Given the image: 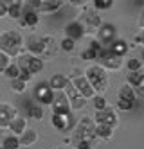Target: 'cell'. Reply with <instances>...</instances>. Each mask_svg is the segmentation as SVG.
Instances as JSON below:
<instances>
[{
  "instance_id": "34",
  "label": "cell",
  "mask_w": 144,
  "mask_h": 149,
  "mask_svg": "<svg viewBox=\"0 0 144 149\" xmlns=\"http://www.w3.org/2000/svg\"><path fill=\"white\" fill-rule=\"evenodd\" d=\"M27 86H29V84L24 83L22 79H13V81H11V90H13L15 93H24L27 90Z\"/></svg>"
},
{
  "instance_id": "24",
  "label": "cell",
  "mask_w": 144,
  "mask_h": 149,
  "mask_svg": "<svg viewBox=\"0 0 144 149\" xmlns=\"http://www.w3.org/2000/svg\"><path fill=\"white\" fill-rule=\"evenodd\" d=\"M18 140H20V147H31L38 142V131L32 130V127H27V130L18 136Z\"/></svg>"
},
{
  "instance_id": "2",
  "label": "cell",
  "mask_w": 144,
  "mask_h": 149,
  "mask_svg": "<svg viewBox=\"0 0 144 149\" xmlns=\"http://www.w3.org/2000/svg\"><path fill=\"white\" fill-rule=\"evenodd\" d=\"M83 76L86 77V81L90 83L92 90L96 92V95H105V92L108 90V83H110V77H108V72L97 65V63H92L88 65L85 70H83Z\"/></svg>"
},
{
  "instance_id": "18",
  "label": "cell",
  "mask_w": 144,
  "mask_h": 149,
  "mask_svg": "<svg viewBox=\"0 0 144 149\" xmlns=\"http://www.w3.org/2000/svg\"><path fill=\"white\" fill-rule=\"evenodd\" d=\"M51 110H52V113H69L70 111L69 101H67L63 92H54V99H52V104H51Z\"/></svg>"
},
{
  "instance_id": "38",
  "label": "cell",
  "mask_w": 144,
  "mask_h": 149,
  "mask_svg": "<svg viewBox=\"0 0 144 149\" xmlns=\"http://www.w3.org/2000/svg\"><path fill=\"white\" fill-rule=\"evenodd\" d=\"M11 65V58L9 56H6L4 52H0V74H4L6 72V68Z\"/></svg>"
},
{
  "instance_id": "30",
  "label": "cell",
  "mask_w": 144,
  "mask_h": 149,
  "mask_svg": "<svg viewBox=\"0 0 144 149\" xmlns=\"http://www.w3.org/2000/svg\"><path fill=\"white\" fill-rule=\"evenodd\" d=\"M114 7V0H94L92 2V9L97 13L101 11H108V9Z\"/></svg>"
},
{
  "instance_id": "40",
  "label": "cell",
  "mask_w": 144,
  "mask_h": 149,
  "mask_svg": "<svg viewBox=\"0 0 144 149\" xmlns=\"http://www.w3.org/2000/svg\"><path fill=\"white\" fill-rule=\"evenodd\" d=\"M88 49H92V50H96L97 52V54H99V52H101L103 50V47H101V43H99V41L94 38V40H90V45H88Z\"/></svg>"
},
{
  "instance_id": "29",
  "label": "cell",
  "mask_w": 144,
  "mask_h": 149,
  "mask_svg": "<svg viewBox=\"0 0 144 149\" xmlns=\"http://www.w3.org/2000/svg\"><path fill=\"white\" fill-rule=\"evenodd\" d=\"M0 146H2L4 149H20V140L15 135H7V136L2 138V144Z\"/></svg>"
},
{
  "instance_id": "37",
  "label": "cell",
  "mask_w": 144,
  "mask_h": 149,
  "mask_svg": "<svg viewBox=\"0 0 144 149\" xmlns=\"http://www.w3.org/2000/svg\"><path fill=\"white\" fill-rule=\"evenodd\" d=\"M60 49L63 50V52H70L76 49V41H72V40H69V38H63L61 41H60Z\"/></svg>"
},
{
  "instance_id": "6",
  "label": "cell",
  "mask_w": 144,
  "mask_h": 149,
  "mask_svg": "<svg viewBox=\"0 0 144 149\" xmlns=\"http://www.w3.org/2000/svg\"><path fill=\"white\" fill-rule=\"evenodd\" d=\"M76 20H77V22L81 24V27L85 29V34H86V33H94V34H96V31L99 29V25L103 24L101 15H99L97 11H94V9H88L86 6L83 7V11L79 13V16H77Z\"/></svg>"
},
{
  "instance_id": "16",
  "label": "cell",
  "mask_w": 144,
  "mask_h": 149,
  "mask_svg": "<svg viewBox=\"0 0 144 149\" xmlns=\"http://www.w3.org/2000/svg\"><path fill=\"white\" fill-rule=\"evenodd\" d=\"M18 115V110L9 102H0V130L9 126V122Z\"/></svg>"
},
{
  "instance_id": "5",
  "label": "cell",
  "mask_w": 144,
  "mask_h": 149,
  "mask_svg": "<svg viewBox=\"0 0 144 149\" xmlns=\"http://www.w3.org/2000/svg\"><path fill=\"white\" fill-rule=\"evenodd\" d=\"M69 83L76 88V92L79 93L83 99H86V101H90L94 95H96V92H94V90H92V86H90V83H88V81H86V77L83 76V70L74 68V72L69 76Z\"/></svg>"
},
{
  "instance_id": "21",
  "label": "cell",
  "mask_w": 144,
  "mask_h": 149,
  "mask_svg": "<svg viewBox=\"0 0 144 149\" xmlns=\"http://www.w3.org/2000/svg\"><path fill=\"white\" fill-rule=\"evenodd\" d=\"M25 52L32 56H41V36L40 34H31L29 38H25V45H24Z\"/></svg>"
},
{
  "instance_id": "3",
  "label": "cell",
  "mask_w": 144,
  "mask_h": 149,
  "mask_svg": "<svg viewBox=\"0 0 144 149\" xmlns=\"http://www.w3.org/2000/svg\"><path fill=\"white\" fill-rule=\"evenodd\" d=\"M94 126L96 124L90 117H81L79 120H76L72 127V136H70L72 146L77 142H99L94 135Z\"/></svg>"
},
{
  "instance_id": "1",
  "label": "cell",
  "mask_w": 144,
  "mask_h": 149,
  "mask_svg": "<svg viewBox=\"0 0 144 149\" xmlns=\"http://www.w3.org/2000/svg\"><path fill=\"white\" fill-rule=\"evenodd\" d=\"M25 38L22 36L20 31L16 29H7L0 33V52H4L9 58H16L18 54L24 52Z\"/></svg>"
},
{
  "instance_id": "12",
  "label": "cell",
  "mask_w": 144,
  "mask_h": 149,
  "mask_svg": "<svg viewBox=\"0 0 144 149\" xmlns=\"http://www.w3.org/2000/svg\"><path fill=\"white\" fill-rule=\"evenodd\" d=\"M52 99H54V92L47 83H38L34 86V101H36V104L41 106V108L43 106H51Z\"/></svg>"
},
{
  "instance_id": "25",
  "label": "cell",
  "mask_w": 144,
  "mask_h": 149,
  "mask_svg": "<svg viewBox=\"0 0 144 149\" xmlns=\"http://www.w3.org/2000/svg\"><path fill=\"white\" fill-rule=\"evenodd\" d=\"M47 84L52 88V92H63L65 86L69 84V77L63 76V74H54V76L47 81Z\"/></svg>"
},
{
  "instance_id": "42",
  "label": "cell",
  "mask_w": 144,
  "mask_h": 149,
  "mask_svg": "<svg viewBox=\"0 0 144 149\" xmlns=\"http://www.w3.org/2000/svg\"><path fill=\"white\" fill-rule=\"evenodd\" d=\"M6 16V7H4V4L0 2V18H4Z\"/></svg>"
},
{
  "instance_id": "39",
  "label": "cell",
  "mask_w": 144,
  "mask_h": 149,
  "mask_svg": "<svg viewBox=\"0 0 144 149\" xmlns=\"http://www.w3.org/2000/svg\"><path fill=\"white\" fill-rule=\"evenodd\" d=\"M97 142H77L74 144V149H96Z\"/></svg>"
},
{
  "instance_id": "27",
  "label": "cell",
  "mask_w": 144,
  "mask_h": 149,
  "mask_svg": "<svg viewBox=\"0 0 144 149\" xmlns=\"http://www.w3.org/2000/svg\"><path fill=\"white\" fill-rule=\"evenodd\" d=\"M114 127L110 126H105V124H96L94 126V135L97 140H110V138L114 136Z\"/></svg>"
},
{
  "instance_id": "17",
  "label": "cell",
  "mask_w": 144,
  "mask_h": 149,
  "mask_svg": "<svg viewBox=\"0 0 144 149\" xmlns=\"http://www.w3.org/2000/svg\"><path fill=\"white\" fill-rule=\"evenodd\" d=\"M0 2L6 7V16L13 18V20H20L22 13H24V7H25V4L22 0H7V2L6 0H0Z\"/></svg>"
},
{
  "instance_id": "20",
  "label": "cell",
  "mask_w": 144,
  "mask_h": 149,
  "mask_svg": "<svg viewBox=\"0 0 144 149\" xmlns=\"http://www.w3.org/2000/svg\"><path fill=\"white\" fill-rule=\"evenodd\" d=\"M20 24L24 25V27H36L40 24V15L34 11V9H31V7H24V13H22L20 16Z\"/></svg>"
},
{
  "instance_id": "14",
  "label": "cell",
  "mask_w": 144,
  "mask_h": 149,
  "mask_svg": "<svg viewBox=\"0 0 144 149\" xmlns=\"http://www.w3.org/2000/svg\"><path fill=\"white\" fill-rule=\"evenodd\" d=\"M58 52V40L52 34H43L41 36V59H52Z\"/></svg>"
},
{
  "instance_id": "11",
  "label": "cell",
  "mask_w": 144,
  "mask_h": 149,
  "mask_svg": "<svg viewBox=\"0 0 144 149\" xmlns=\"http://www.w3.org/2000/svg\"><path fill=\"white\" fill-rule=\"evenodd\" d=\"M65 6L63 0H34V2H31L29 7L34 9L38 15H52V13H58L60 9Z\"/></svg>"
},
{
  "instance_id": "23",
  "label": "cell",
  "mask_w": 144,
  "mask_h": 149,
  "mask_svg": "<svg viewBox=\"0 0 144 149\" xmlns=\"http://www.w3.org/2000/svg\"><path fill=\"white\" fill-rule=\"evenodd\" d=\"M108 50H110V52H114V54L119 56V58H124V56L128 54V50H130V45H128V41H126V40L117 38V40H114L112 43H110Z\"/></svg>"
},
{
  "instance_id": "13",
  "label": "cell",
  "mask_w": 144,
  "mask_h": 149,
  "mask_svg": "<svg viewBox=\"0 0 144 149\" xmlns=\"http://www.w3.org/2000/svg\"><path fill=\"white\" fill-rule=\"evenodd\" d=\"M63 93H65V97H67V101H69V106H70V111H72V113H74V111H81L85 106H86V99H83L81 95L76 92V88L72 86L70 83L65 86Z\"/></svg>"
},
{
  "instance_id": "7",
  "label": "cell",
  "mask_w": 144,
  "mask_h": 149,
  "mask_svg": "<svg viewBox=\"0 0 144 149\" xmlns=\"http://www.w3.org/2000/svg\"><path fill=\"white\" fill-rule=\"evenodd\" d=\"M97 65H101L106 72L108 70H121L124 65V58H119L115 56L114 52H110L108 49H103L101 52L97 54Z\"/></svg>"
},
{
  "instance_id": "41",
  "label": "cell",
  "mask_w": 144,
  "mask_h": 149,
  "mask_svg": "<svg viewBox=\"0 0 144 149\" xmlns=\"http://www.w3.org/2000/svg\"><path fill=\"white\" fill-rule=\"evenodd\" d=\"M133 43H135L137 47L142 45V31H137V34L133 36Z\"/></svg>"
},
{
  "instance_id": "35",
  "label": "cell",
  "mask_w": 144,
  "mask_h": 149,
  "mask_svg": "<svg viewBox=\"0 0 144 149\" xmlns=\"http://www.w3.org/2000/svg\"><path fill=\"white\" fill-rule=\"evenodd\" d=\"M79 58H81L83 61H90V63H94V61H97V52L92 50V49H85L81 54H79Z\"/></svg>"
},
{
  "instance_id": "8",
  "label": "cell",
  "mask_w": 144,
  "mask_h": 149,
  "mask_svg": "<svg viewBox=\"0 0 144 149\" xmlns=\"http://www.w3.org/2000/svg\"><path fill=\"white\" fill-rule=\"evenodd\" d=\"M117 27L114 24H110V22H103L101 25H99V29L96 31V40L101 43L103 49H108L110 43H112L114 40H117Z\"/></svg>"
},
{
  "instance_id": "4",
  "label": "cell",
  "mask_w": 144,
  "mask_h": 149,
  "mask_svg": "<svg viewBox=\"0 0 144 149\" xmlns=\"http://www.w3.org/2000/svg\"><path fill=\"white\" fill-rule=\"evenodd\" d=\"M15 65L18 67V70H20V72L29 74V76L34 77L36 74L43 72V67H45V63H43V59H41V58L32 56V54H29V52H25V50H24L22 54H18V56H16V63H15Z\"/></svg>"
},
{
  "instance_id": "22",
  "label": "cell",
  "mask_w": 144,
  "mask_h": 149,
  "mask_svg": "<svg viewBox=\"0 0 144 149\" xmlns=\"http://www.w3.org/2000/svg\"><path fill=\"white\" fill-rule=\"evenodd\" d=\"M7 130L11 131V135H15V136H20L22 133H24V131L27 130V117H24V115H16L15 119L9 122Z\"/></svg>"
},
{
  "instance_id": "26",
  "label": "cell",
  "mask_w": 144,
  "mask_h": 149,
  "mask_svg": "<svg viewBox=\"0 0 144 149\" xmlns=\"http://www.w3.org/2000/svg\"><path fill=\"white\" fill-rule=\"evenodd\" d=\"M117 99H121V101H126V102H137V95H135V90L131 88V86H128V84L124 83V84H121L119 86V90H117Z\"/></svg>"
},
{
  "instance_id": "9",
  "label": "cell",
  "mask_w": 144,
  "mask_h": 149,
  "mask_svg": "<svg viewBox=\"0 0 144 149\" xmlns=\"http://www.w3.org/2000/svg\"><path fill=\"white\" fill-rule=\"evenodd\" d=\"M51 124L54 130H58L61 133L65 131H72V127L76 124V119H74V113L69 111V113H52L51 115Z\"/></svg>"
},
{
  "instance_id": "32",
  "label": "cell",
  "mask_w": 144,
  "mask_h": 149,
  "mask_svg": "<svg viewBox=\"0 0 144 149\" xmlns=\"http://www.w3.org/2000/svg\"><path fill=\"white\" fill-rule=\"evenodd\" d=\"M92 101H94V110L96 111H101V110H105V108H108V99L105 97V95H94L92 97Z\"/></svg>"
},
{
  "instance_id": "33",
  "label": "cell",
  "mask_w": 144,
  "mask_h": 149,
  "mask_svg": "<svg viewBox=\"0 0 144 149\" xmlns=\"http://www.w3.org/2000/svg\"><path fill=\"white\" fill-rule=\"evenodd\" d=\"M4 76L9 79V81H13V79H18V76H20V70H18V67L15 65L13 61H11V65L6 68V72H4Z\"/></svg>"
},
{
  "instance_id": "28",
  "label": "cell",
  "mask_w": 144,
  "mask_h": 149,
  "mask_svg": "<svg viewBox=\"0 0 144 149\" xmlns=\"http://www.w3.org/2000/svg\"><path fill=\"white\" fill-rule=\"evenodd\" d=\"M25 108H27L29 119H32V120H43V108H41L40 104H29V102H25Z\"/></svg>"
},
{
  "instance_id": "36",
  "label": "cell",
  "mask_w": 144,
  "mask_h": 149,
  "mask_svg": "<svg viewBox=\"0 0 144 149\" xmlns=\"http://www.w3.org/2000/svg\"><path fill=\"white\" fill-rule=\"evenodd\" d=\"M133 108H135L133 102H126V101H121V99L115 101V110L117 111H131Z\"/></svg>"
},
{
  "instance_id": "15",
  "label": "cell",
  "mask_w": 144,
  "mask_h": 149,
  "mask_svg": "<svg viewBox=\"0 0 144 149\" xmlns=\"http://www.w3.org/2000/svg\"><path fill=\"white\" fill-rule=\"evenodd\" d=\"M126 84L135 90L137 101L144 97V92H142V84H144V72H142V70H137V72H126Z\"/></svg>"
},
{
  "instance_id": "44",
  "label": "cell",
  "mask_w": 144,
  "mask_h": 149,
  "mask_svg": "<svg viewBox=\"0 0 144 149\" xmlns=\"http://www.w3.org/2000/svg\"><path fill=\"white\" fill-rule=\"evenodd\" d=\"M0 149H4V147H2V146H0Z\"/></svg>"
},
{
  "instance_id": "43",
  "label": "cell",
  "mask_w": 144,
  "mask_h": 149,
  "mask_svg": "<svg viewBox=\"0 0 144 149\" xmlns=\"http://www.w3.org/2000/svg\"><path fill=\"white\" fill-rule=\"evenodd\" d=\"M52 149H65V147H52Z\"/></svg>"
},
{
  "instance_id": "10",
  "label": "cell",
  "mask_w": 144,
  "mask_h": 149,
  "mask_svg": "<svg viewBox=\"0 0 144 149\" xmlns=\"http://www.w3.org/2000/svg\"><path fill=\"white\" fill-rule=\"evenodd\" d=\"M94 124H105V126H110V127H115L119 126V111L112 106H108V108L101 110V111H96L94 115Z\"/></svg>"
},
{
  "instance_id": "31",
  "label": "cell",
  "mask_w": 144,
  "mask_h": 149,
  "mask_svg": "<svg viewBox=\"0 0 144 149\" xmlns=\"http://www.w3.org/2000/svg\"><path fill=\"white\" fill-rule=\"evenodd\" d=\"M124 65H126L128 72H137V70H142V59L140 58H128V61Z\"/></svg>"
},
{
  "instance_id": "19",
  "label": "cell",
  "mask_w": 144,
  "mask_h": 149,
  "mask_svg": "<svg viewBox=\"0 0 144 149\" xmlns=\"http://www.w3.org/2000/svg\"><path fill=\"white\" fill-rule=\"evenodd\" d=\"M63 33H65V38H69L72 41H77V40H81L85 36V29L81 27V24L77 22V20H72V22H69L65 25Z\"/></svg>"
}]
</instances>
